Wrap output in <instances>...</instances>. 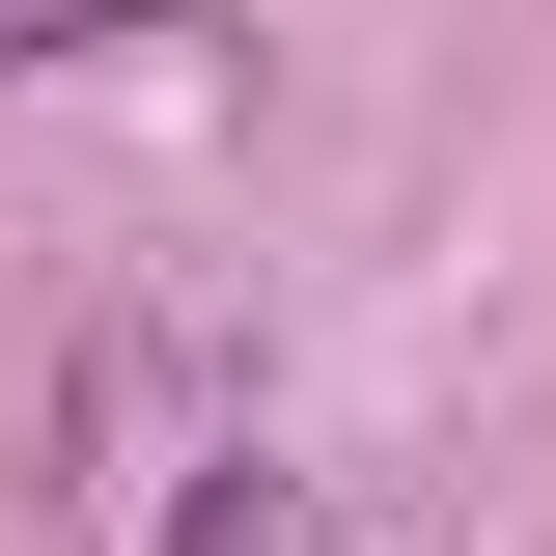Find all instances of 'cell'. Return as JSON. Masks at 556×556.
<instances>
[]
</instances>
